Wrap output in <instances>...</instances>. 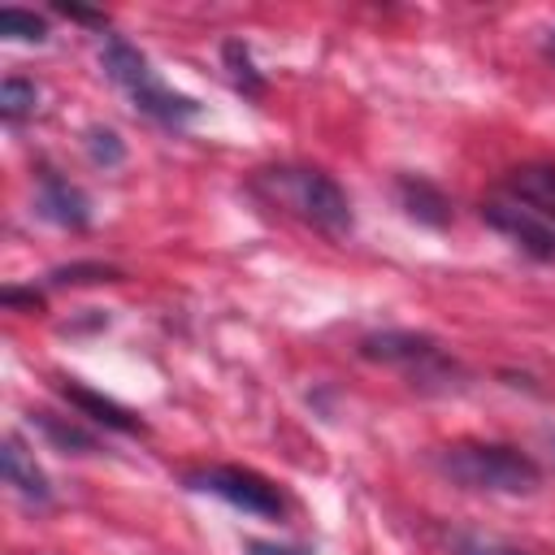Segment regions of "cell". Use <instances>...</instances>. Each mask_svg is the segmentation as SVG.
Masks as SVG:
<instances>
[{
    "label": "cell",
    "mask_w": 555,
    "mask_h": 555,
    "mask_svg": "<svg viewBox=\"0 0 555 555\" xmlns=\"http://www.w3.org/2000/svg\"><path fill=\"white\" fill-rule=\"evenodd\" d=\"M251 186H256L269 204L295 212L299 221L317 225V230L330 234V238H343V234H351V225H356L347 191H343L325 169H312V165H273V169H260Z\"/></svg>",
    "instance_id": "6da1fadb"
},
{
    "label": "cell",
    "mask_w": 555,
    "mask_h": 555,
    "mask_svg": "<svg viewBox=\"0 0 555 555\" xmlns=\"http://www.w3.org/2000/svg\"><path fill=\"white\" fill-rule=\"evenodd\" d=\"M438 468L464 490L486 494H533L542 486V468L503 442H455L438 455Z\"/></svg>",
    "instance_id": "7a4b0ae2"
},
{
    "label": "cell",
    "mask_w": 555,
    "mask_h": 555,
    "mask_svg": "<svg viewBox=\"0 0 555 555\" xmlns=\"http://www.w3.org/2000/svg\"><path fill=\"white\" fill-rule=\"evenodd\" d=\"M100 65H104V74L126 91V100H130L143 117H152V121H160V126H186L191 117H199V104H195L191 95H178L169 82H160V74L147 65V56H143L139 48H130L126 39L108 35L104 48H100Z\"/></svg>",
    "instance_id": "3957f363"
},
{
    "label": "cell",
    "mask_w": 555,
    "mask_h": 555,
    "mask_svg": "<svg viewBox=\"0 0 555 555\" xmlns=\"http://www.w3.org/2000/svg\"><path fill=\"white\" fill-rule=\"evenodd\" d=\"M360 356L403 369V373L412 377V386H421V390H451L455 377H460L455 360H451L429 334H416V330L364 334V338H360Z\"/></svg>",
    "instance_id": "277c9868"
},
{
    "label": "cell",
    "mask_w": 555,
    "mask_h": 555,
    "mask_svg": "<svg viewBox=\"0 0 555 555\" xmlns=\"http://www.w3.org/2000/svg\"><path fill=\"white\" fill-rule=\"evenodd\" d=\"M186 486L199 490V494H212L247 516H264V520H278L286 512V499L282 490L260 477L256 468H243V464H212V468H195L186 473Z\"/></svg>",
    "instance_id": "5b68a950"
},
{
    "label": "cell",
    "mask_w": 555,
    "mask_h": 555,
    "mask_svg": "<svg viewBox=\"0 0 555 555\" xmlns=\"http://www.w3.org/2000/svg\"><path fill=\"white\" fill-rule=\"evenodd\" d=\"M481 221L494 225L499 234H507L533 260H555V221L533 212L529 204H520V199H490V204H481Z\"/></svg>",
    "instance_id": "8992f818"
},
{
    "label": "cell",
    "mask_w": 555,
    "mask_h": 555,
    "mask_svg": "<svg viewBox=\"0 0 555 555\" xmlns=\"http://www.w3.org/2000/svg\"><path fill=\"white\" fill-rule=\"evenodd\" d=\"M39 212H43L48 221L65 225V230H82V225L91 221V199H87L74 182H65V178H56V173H43V178H39Z\"/></svg>",
    "instance_id": "52a82bcc"
},
{
    "label": "cell",
    "mask_w": 555,
    "mask_h": 555,
    "mask_svg": "<svg viewBox=\"0 0 555 555\" xmlns=\"http://www.w3.org/2000/svg\"><path fill=\"white\" fill-rule=\"evenodd\" d=\"M0 464H4V481L26 499V503H48L52 499V490H48V477H43V468L35 464V455L22 447V438L17 434H9L4 438V451H0Z\"/></svg>",
    "instance_id": "ba28073f"
},
{
    "label": "cell",
    "mask_w": 555,
    "mask_h": 555,
    "mask_svg": "<svg viewBox=\"0 0 555 555\" xmlns=\"http://www.w3.org/2000/svg\"><path fill=\"white\" fill-rule=\"evenodd\" d=\"M61 395H65L82 416H91V421L104 425V429L143 434V421H139L130 408H121V403H113V399H104V395H95V390H87V386H78V382H61Z\"/></svg>",
    "instance_id": "9c48e42d"
},
{
    "label": "cell",
    "mask_w": 555,
    "mask_h": 555,
    "mask_svg": "<svg viewBox=\"0 0 555 555\" xmlns=\"http://www.w3.org/2000/svg\"><path fill=\"white\" fill-rule=\"evenodd\" d=\"M399 204H403V212L412 217V221H421V225H447L451 221V199L429 182V178H416V173H403L399 178Z\"/></svg>",
    "instance_id": "30bf717a"
},
{
    "label": "cell",
    "mask_w": 555,
    "mask_h": 555,
    "mask_svg": "<svg viewBox=\"0 0 555 555\" xmlns=\"http://www.w3.org/2000/svg\"><path fill=\"white\" fill-rule=\"evenodd\" d=\"M87 282H121V269L104 260H74L48 273V286H87Z\"/></svg>",
    "instance_id": "8fae6325"
},
{
    "label": "cell",
    "mask_w": 555,
    "mask_h": 555,
    "mask_svg": "<svg viewBox=\"0 0 555 555\" xmlns=\"http://www.w3.org/2000/svg\"><path fill=\"white\" fill-rule=\"evenodd\" d=\"M225 69H230V82H234L243 95H260V91H264V78L256 74L247 43H238V39L225 43Z\"/></svg>",
    "instance_id": "7c38bea8"
},
{
    "label": "cell",
    "mask_w": 555,
    "mask_h": 555,
    "mask_svg": "<svg viewBox=\"0 0 555 555\" xmlns=\"http://www.w3.org/2000/svg\"><path fill=\"white\" fill-rule=\"evenodd\" d=\"M35 104H39V87L35 82H26V78H4L0 82V113H4V121H22L26 113H35Z\"/></svg>",
    "instance_id": "4fadbf2b"
},
{
    "label": "cell",
    "mask_w": 555,
    "mask_h": 555,
    "mask_svg": "<svg viewBox=\"0 0 555 555\" xmlns=\"http://www.w3.org/2000/svg\"><path fill=\"white\" fill-rule=\"evenodd\" d=\"M0 35H4V39H22V43H43V39H48V26H43V17L4 4V9H0Z\"/></svg>",
    "instance_id": "5bb4252c"
},
{
    "label": "cell",
    "mask_w": 555,
    "mask_h": 555,
    "mask_svg": "<svg viewBox=\"0 0 555 555\" xmlns=\"http://www.w3.org/2000/svg\"><path fill=\"white\" fill-rule=\"evenodd\" d=\"M87 152H91V160L104 165V169H113V165L126 160V143H121L117 130H108V126H91V130H87Z\"/></svg>",
    "instance_id": "9a60e30c"
},
{
    "label": "cell",
    "mask_w": 555,
    "mask_h": 555,
    "mask_svg": "<svg viewBox=\"0 0 555 555\" xmlns=\"http://www.w3.org/2000/svg\"><path fill=\"white\" fill-rule=\"evenodd\" d=\"M35 425L56 442V447H74V451H95V438L91 434H82L78 425H65V421H56V416H48V412H35Z\"/></svg>",
    "instance_id": "2e32d148"
},
{
    "label": "cell",
    "mask_w": 555,
    "mask_h": 555,
    "mask_svg": "<svg viewBox=\"0 0 555 555\" xmlns=\"http://www.w3.org/2000/svg\"><path fill=\"white\" fill-rule=\"evenodd\" d=\"M455 555H525V551L507 546V542H494V538H460Z\"/></svg>",
    "instance_id": "e0dca14e"
},
{
    "label": "cell",
    "mask_w": 555,
    "mask_h": 555,
    "mask_svg": "<svg viewBox=\"0 0 555 555\" xmlns=\"http://www.w3.org/2000/svg\"><path fill=\"white\" fill-rule=\"evenodd\" d=\"M247 555H308L304 546H282V542H247Z\"/></svg>",
    "instance_id": "ac0fdd59"
},
{
    "label": "cell",
    "mask_w": 555,
    "mask_h": 555,
    "mask_svg": "<svg viewBox=\"0 0 555 555\" xmlns=\"http://www.w3.org/2000/svg\"><path fill=\"white\" fill-rule=\"evenodd\" d=\"M56 13L78 17V22H91V26H104V13H91V9H78V4H56Z\"/></svg>",
    "instance_id": "d6986e66"
},
{
    "label": "cell",
    "mask_w": 555,
    "mask_h": 555,
    "mask_svg": "<svg viewBox=\"0 0 555 555\" xmlns=\"http://www.w3.org/2000/svg\"><path fill=\"white\" fill-rule=\"evenodd\" d=\"M551 52H555V39H551Z\"/></svg>",
    "instance_id": "ffe728a7"
}]
</instances>
